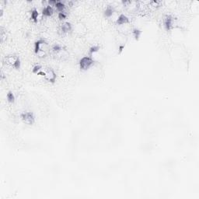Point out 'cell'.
<instances>
[{
    "instance_id": "1",
    "label": "cell",
    "mask_w": 199,
    "mask_h": 199,
    "mask_svg": "<svg viewBox=\"0 0 199 199\" xmlns=\"http://www.w3.org/2000/svg\"><path fill=\"white\" fill-rule=\"evenodd\" d=\"M37 75L43 76L45 80H47V82H51V83L55 82L56 78H57V75H56V73L55 72V71L52 69H51V68H47V69H45L44 70L42 69L40 72L37 73Z\"/></svg>"
},
{
    "instance_id": "2",
    "label": "cell",
    "mask_w": 199,
    "mask_h": 199,
    "mask_svg": "<svg viewBox=\"0 0 199 199\" xmlns=\"http://www.w3.org/2000/svg\"><path fill=\"white\" fill-rule=\"evenodd\" d=\"M5 62L8 65L16 69H19L20 68V58L15 55H7L5 58Z\"/></svg>"
},
{
    "instance_id": "3",
    "label": "cell",
    "mask_w": 199,
    "mask_h": 199,
    "mask_svg": "<svg viewBox=\"0 0 199 199\" xmlns=\"http://www.w3.org/2000/svg\"><path fill=\"white\" fill-rule=\"evenodd\" d=\"M94 64V60L90 56H84L80 61V67L82 70L89 69Z\"/></svg>"
},
{
    "instance_id": "4",
    "label": "cell",
    "mask_w": 199,
    "mask_h": 199,
    "mask_svg": "<svg viewBox=\"0 0 199 199\" xmlns=\"http://www.w3.org/2000/svg\"><path fill=\"white\" fill-rule=\"evenodd\" d=\"M20 119L22 120V121L24 124H28V125H31L35 121L34 115L30 111L22 112L20 114Z\"/></svg>"
},
{
    "instance_id": "5",
    "label": "cell",
    "mask_w": 199,
    "mask_h": 199,
    "mask_svg": "<svg viewBox=\"0 0 199 199\" xmlns=\"http://www.w3.org/2000/svg\"><path fill=\"white\" fill-rule=\"evenodd\" d=\"M175 24V20L174 17L171 15L166 16L164 19V27L167 30H170L173 29Z\"/></svg>"
},
{
    "instance_id": "6",
    "label": "cell",
    "mask_w": 199,
    "mask_h": 199,
    "mask_svg": "<svg viewBox=\"0 0 199 199\" xmlns=\"http://www.w3.org/2000/svg\"><path fill=\"white\" fill-rule=\"evenodd\" d=\"M129 23V19L127 16L124 14H121L117 16V19L116 20V23L120 26H124V25L128 24Z\"/></svg>"
},
{
    "instance_id": "7",
    "label": "cell",
    "mask_w": 199,
    "mask_h": 199,
    "mask_svg": "<svg viewBox=\"0 0 199 199\" xmlns=\"http://www.w3.org/2000/svg\"><path fill=\"white\" fill-rule=\"evenodd\" d=\"M53 12H54V10H53L52 5H45L44 9L42 10V15L45 17H47V16H51L52 15Z\"/></svg>"
},
{
    "instance_id": "8",
    "label": "cell",
    "mask_w": 199,
    "mask_h": 199,
    "mask_svg": "<svg viewBox=\"0 0 199 199\" xmlns=\"http://www.w3.org/2000/svg\"><path fill=\"white\" fill-rule=\"evenodd\" d=\"M61 30L60 31L62 33V34H68L70 31H72V25L70 24L69 23H64L63 24L61 25Z\"/></svg>"
},
{
    "instance_id": "9",
    "label": "cell",
    "mask_w": 199,
    "mask_h": 199,
    "mask_svg": "<svg viewBox=\"0 0 199 199\" xmlns=\"http://www.w3.org/2000/svg\"><path fill=\"white\" fill-rule=\"evenodd\" d=\"M54 6H55V8L59 11V12H64V10L65 9V4L62 3V2H61V1H56Z\"/></svg>"
},
{
    "instance_id": "10",
    "label": "cell",
    "mask_w": 199,
    "mask_h": 199,
    "mask_svg": "<svg viewBox=\"0 0 199 199\" xmlns=\"http://www.w3.org/2000/svg\"><path fill=\"white\" fill-rule=\"evenodd\" d=\"M115 10L112 6H107L104 11V16L106 17H111L115 13Z\"/></svg>"
},
{
    "instance_id": "11",
    "label": "cell",
    "mask_w": 199,
    "mask_h": 199,
    "mask_svg": "<svg viewBox=\"0 0 199 199\" xmlns=\"http://www.w3.org/2000/svg\"><path fill=\"white\" fill-rule=\"evenodd\" d=\"M30 18L31 20L34 21V22L37 23V19H38V11L36 9H34V10L31 11V13H30Z\"/></svg>"
},
{
    "instance_id": "12",
    "label": "cell",
    "mask_w": 199,
    "mask_h": 199,
    "mask_svg": "<svg viewBox=\"0 0 199 199\" xmlns=\"http://www.w3.org/2000/svg\"><path fill=\"white\" fill-rule=\"evenodd\" d=\"M99 49L100 47L99 46H97V45H94V46H93V47H90V50H89V56L92 57L93 55H94V54H96V53L99 51Z\"/></svg>"
},
{
    "instance_id": "13",
    "label": "cell",
    "mask_w": 199,
    "mask_h": 199,
    "mask_svg": "<svg viewBox=\"0 0 199 199\" xmlns=\"http://www.w3.org/2000/svg\"><path fill=\"white\" fill-rule=\"evenodd\" d=\"M6 100H7L9 103H14L16 100L15 95L13 94V93L10 91V92L6 94Z\"/></svg>"
},
{
    "instance_id": "14",
    "label": "cell",
    "mask_w": 199,
    "mask_h": 199,
    "mask_svg": "<svg viewBox=\"0 0 199 199\" xmlns=\"http://www.w3.org/2000/svg\"><path fill=\"white\" fill-rule=\"evenodd\" d=\"M42 66L40 65H36L35 66H34V68L32 69V72L34 74L37 75V73L39 72H40L42 70Z\"/></svg>"
},
{
    "instance_id": "15",
    "label": "cell",
    "mask_w": 199,
    "mask_h": 199,
    "mask_svg": "<svg viewBox=\"0 0 199 199\" xmlns=\"http://www.w3.org/2000/svg\"><path fill=\"white\" fill-rule=\"evenodd\" d=\"M66 18V13L65 12H62L58 13V19L60 20H64Z\"/></svg>"
}]
</instances>
